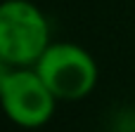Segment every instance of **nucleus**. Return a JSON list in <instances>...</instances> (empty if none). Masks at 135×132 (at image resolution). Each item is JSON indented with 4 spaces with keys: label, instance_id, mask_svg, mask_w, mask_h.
I'll return each instance as SVG.
<instances>
[{
    "label": "nucleus",
    "instance_id": "nucleus-1",
    "mask_svg": "<svg viewBox=\"0 0 135 132\" xmlns=\"http://www.w3.org/2000/svg\"><path fill=\"white\" fill-rule=\"evenodd\" d=\"M52 43V26L33 0H0V61L36 66Z\"/></svg>",
    "mask_w": 135,
    "mask_h": 132
},
{
    "label": "nucleus",
    "instance_id": "nucleus-2",
    "mask_svg": "<svg viewBox=\"0 0 135 132\" xmlns=\"http://www.w3.org/2000/svg\"><path fill=\"white\" fill-rule=\"evenodd\" d=\"M59 102L88 99L100 80L95 57L69 40H52L33 66Z\"/></svg>",
    "mask_w": 135,
    "mask_h": 132
},
{
    "label": "nucleus",
    "instance_id": "nucleus-3",
    "mask_svg": "<svg viewBox=\"0 0 135 132\" xmlns=\"http://www.w3.org/2000/svg\"><path fill=\"white\" fill-rule=\"evenodd\" d=\"M59 99L45 85L33 66L12 68L0 85V111L21 130L45 128L57 111Z\"/></svg>",
    "mask_w": 135,
    "mask_h": 132
},
{
    "label": "nucleus",
    "instance_id": "nucleus-4",
    "mask_svg": "<svg viewBox=\"0 0 135 132\" xmlns=\"http://www.w3.org/2000/svg\"><path fill=\"white\" fill-rule=\"evenodd\" d=\"M112 132H135V111L133 109H123V111L114 118Z\"/></svg>",
    "mask_w": 135,
    "mask_h": 132
},
{
    "label": "nucleus",
    "instance_id": "nucleus-5",
    "mask_svg": "<svg viewBox=\"0 0 135 132\" xmlns=\"http://www.w3.org/2000/svg\"><path fill=\"white\" fill-rule=\"evenodd\" d=\"M12 71V66L9 64H5V61H0V85L5 83V78H7V73Z\"/></svg>",
    "mask_w": 135,
    "mask_h": 132
}]
</instances>
